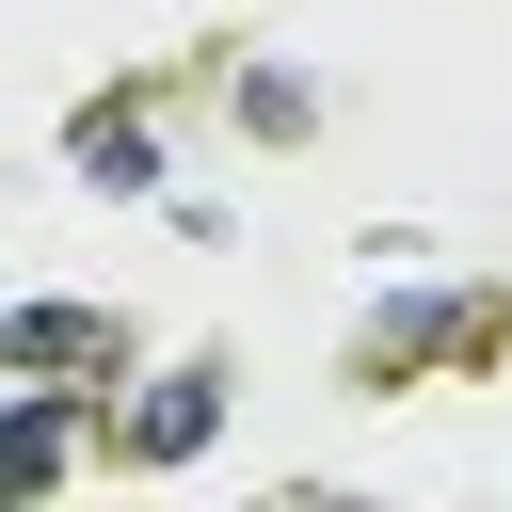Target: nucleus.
<instances>
[{"label": "nucleus", "mask_w": 512, "mask_h": 512, "mask_svg": "<svg viewBox=\"0 0 512 512\" xmlns=\"http://www.w3.org/2000/svg\"><path fill=\"white\" fill-rule=\"evenodd\" d=\"M80 176H96V192H144V176H160V144H144L128 112H96V128H80Z\"/></svg>", "instance_id": "nucleus-4"}, {"label": "nucleus", "mask_w": 512, "mask_h": 512, "mask_svg": "<svg viewBox=\"0 0 512 512\" xmlns=\"http://www.w3.org/2000/svg\"><path fill=\"white\" fill-rule=\"evenodd\" d=\"M112 352V320H80V304H16L0 320V368H96Z\"/></svg>", "instance_id": "nucleus-2"}, {"label": "nucleus", "mask_w": 512, "mask_h": 512, "mask_svg": "<svg viewBox=\"0 0 512 512\" xmlns=\"http://www.w3.org/2000/svg\"><path fill=\"white\" fill-rule=\"evenodd\" d=\"M208 432H224V384H208V368H176V384H160V400L128 416V448H144V464H192Z\"/></svg>", "instance_id": "nucleus-1"}, {"label": "nucleus", "mask_w": 512, "mask_h": 512, "mask_svg": "<svg viewBox=\"0 0 512 512\" xmlns=\"http://www.w3.org/2000/svg\"><path fill=\"white\" fill-rule=\"evenodd\" d=\"M64 480V400H16L0 416V496H48Z\"/></svg>", "instance_id": "nucleus-3"}]
</instances>
